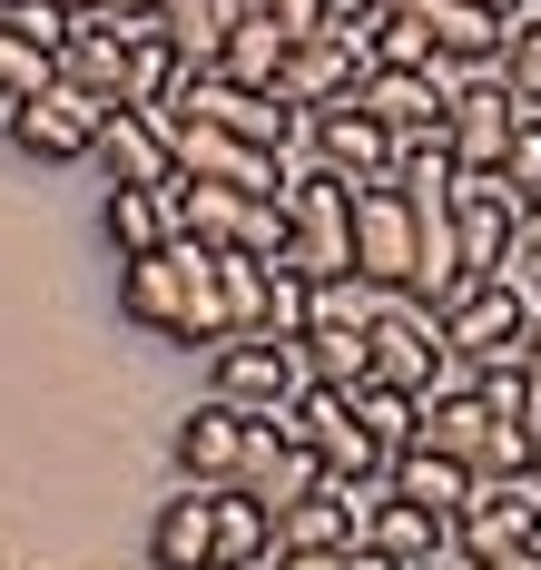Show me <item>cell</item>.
I'll list each match as a JSON object with an SVG mask.
<instances>
[{
	"mask_svg": "<svg viewBox=\"0 0 541 570\" xmlns=\"http://www.w3.org/2000/svg\"><path fill=\"white\" fill-rule=\"evenodd\" d=\"M355 276L384 285V295H414V207L394 177L355 187Z\"/></svg>",
	"mask_w": 541,
	"mask_h": 570,
	"instance_id": "11",
	"label": "cell"
},
{
	"mask_svg": "<svg viewBox=\"0 0 541 570\" xmlns=\"http://www.w3.org/2000/svg\"><path fill=\"white\" fill-rule=\"evenodd\" d=\"M60 10H69V20H79V10H119V0H60Z\"/></svg>",
	"mask_w": 541,
	"mask_h": 570,
	"instance_id": "43",
	"label": "cell"
},
{
	"mask_svg": "<svg viewBox=\"0 0 541 570\" xmlns=\"http://www.w3.org/2000/svg\"><path fill=\"white\" fill-rule=\"evenodd\" d=\"M168 109L217 118L227 138H246V148H276V158H296V138H305V109L286 99V89H237V79H217V69H187V89L168 99ZM168 109H158V118H168Z\"/></svg>",
	"mask_w": 541,
	"mask_h": 570,
	"instance_id": "4",
	"label": "cell"
},
{
	"mask_svg": "<svg viewBox=\"0 0 541 570\" xmlns=\"http://www.w3.org/2000/svg\"><path fill=\"white\" fill-rule=\"evenodd\" d=\"M50 79H60V59L40 50V40H20V30H10V20H0V99H10V109H20V99H40V89H50Z\"/></svg>",
	"mask_w": 541,
	"mask_h": 570,
	"instance_id": "32",
	"label": "cell"
},
{
	"mask_svg": "<svg viewBox=\"0 0 541 570\" xmlns=\"http://www.w3.org/2000/svg\"><path fill=\"white\" fill-rule=\"evenodd\" d=\"M99 227H109L119 256H158V246H168V187H109Z\"/></svg>",
	"mask_w": 541,
	"mask_h": 570,
	"instance_id": "25",
	"label": "cell"
},
{
	"mask_svg": "<svg viewBox=\"0 0 541 570\" xmlns=\"http://www.w3.org/2000/svg\"><path fill=\"white\" fill-rule=\"evenodd\" d=\"M384 482H394L404 502H423V512L463 521V502H473V482H482V472H463V462H443V453H423V443H404V453L384 462Z\"/></svg>",
	"mask_w": 541,
	"mask_h": 570,
	"instance_id": "22",
	"label": "cell"
},
{
	"mask_svg": "<svg viewBox=\"0 0 541 570\" xmlns=\"http://www.w3.org/2000/svg\"><path fill=\"white\" fill-rule=\"evenodd\" d=\"M364 364H374V384H394V394H414V403L473 384V364H453L443 315H433L423 295H384V305H374V325H364Z\"/></svg>",
	"mask_w": 541,
	"mask_h": 570,
	"instance_id": "1",
	"label": "cell"
},
{
	"mask_svg": "<svg viewBox=\"0 0 541 570\" xmlns=\"http://www.w3.org/2000/svg\"><path fill=\"white\" fill-rule=\"evenodd\" d=\"M168 148H178V177H207V187H237V197H286V158L276 148H246L217 118L168 109Z\"/></svg>",
	"mask_w": 541,
	"mask_h": 570,
	"instance_id": "7",
	"label": "cell"
},
{
	"mask_svg": "<svg viewBox=\"0 0 541 570\" xmlns=\"http://www.w3.org/2000/svg\"><path fill=\"white\" fill-rule=\"evenodd\" d=\"M266 10H276V30H286V40H315V30H335V10H325V0H266Z\"/></svg>",
	"mask_w": 541,
	"mask_h": 570,
	"instance_id": "36",
	"label": "cell"
},
{
	"mask_svg": "<svg viewBox=\"0 0 541 570\" xmlns=\"http://www.w3.org/2000/svg\"><path fill=\"white\" fill-rule=\"evenodd\" d=\"M237 256H256V266H276V256H286V197H246Z\"/></svg>",
	"mask_w": 541,
	"mask_h": 570,
	"instance_id": "33",
	"label": "cell"
},
{
	"mask_svg": "<svg viewBox=\"0 0 541 570\" xmlns=\"http://www.w3.org/2000/svg\"><path fill=\"white\" fill-rule=\"evenodd\" d=\"M374 69L355 40V20H335V30H315V40H296L286 50V69H276V89L296 99V109H335V99H355V79Z\"/></svg>",
	"mask_w": 541,
	"mask_h": 570,
	"instance_id": "13",
	"label": "cell"
},
{
	"mask_svg": "<svg viewBox=\"0 0 541 570\" xmlns=\"http://www.w3.org/2000/svg\"><path fill=\"white\" fill-rule=\"evenodd\" d=\"M237 217H246V197L237 187H207V177H168V236H187V246H237Z\"/></svg>",
	"mask_w": 541,
	"mask_h": 570,
	"instance_id": "21",
	"label": "cell"
},
{
	"mask_svg": "<svg viewBox=\"0 0 541 570\" xmlns=\"http://www.w3.org/2000/svg\"><path fill=\"white\" fill-rule=\"evenodd\" d=\"M522 325H532V305L512 295V285H463L453 305H443V344H453V364H522Z\"/></svg>",
	"mask_w": 541,
	"mask_h": 570,
	"instance_id": "10",
	"label": "cell"
},
{
	"mask_svg": "<svg viewBox=\"0 0 541 570\" xmlns=\"http://www.w3.org/2000/svg\"><path fill=\"white\" fill-rule=\"evenodd\" d=\"M217 561V482H178L148 512V570H207Z\"/></svg>",
	"mask_w": 541,
	"mask_h": 570,
	"instance_id": "16",
	"label": "cell"
},
{
	"mask_svg": "<svg viewBox=\"0 0 541 570\" xmlns=\"http://www.w3.org/2000/svg\"><path fill=\"white\" fill-rule=\"evenodd\" d=\"M60 79L99 89V99H128V10H79V20H69Z\"/></svg>",
	"mask_w": 541,
	"mask_h": 570,
	"instance_id": "17",
	"label": "cell"
},
{
	"mask_svg": "<svg viewBox=\"0 0 541 570\" xmlns=\"http://www.w3.org/2000/svg\"><path fill=\"white\" fill-rule=\"evenodd\" d=\"M492 79H502L512 99H532V109H541V0L512 20V30H502V50H492Z\"/></svg>",
	"mask_w": 541,
	"mask_h": 570,
	"instance_id": "29",
	"label": "cell"
},
{
	"mask_svg": "<svg viewBox=\"0 0 541 570\" xmlns=\"http://www.w3.org/2000/svg\"><path fill=\"white\" fill-rule=\"evenodd\" d=\"M119 315L138 325V335H158V344L207 354V335H197V305H187V246H178V236H168L158 256H119Z\"/></svg>",
	"mask_w": 541,
	"mask_h": 570,
	"instance_id": "6",
	"label": "cell"
},
{
	"mask_svg": "<svg viewBox=\"0 0 541 570\" xmlns=\"http://www.w3.org/2000/svg\"><path fill=\"white\" fill-rule=\"evenodd\" d=\"M0 118H10V99H0Z\"/></svg>",
	"mask_w": 541,
	"mask_h": 570,
	"instance_id": "45",
	"label": "cell"
},
{
	"mask_svg": "<svg viewBox=\"0 0 541 570\" xmlns=\"http://www.w3.org/2000/svg\"><path fill=\"white\" fill-rule=\"evenodd\" d=\"M296 158H315V168L345 177V187H374V177H394V128L364 109V99H335V109H305Z\"/></svg>",
	"mask_w": 541,
	"mask_h": 570,
	"instance_id": "9",
	"label": "cell"
},
{
	"mask_svg": "<svg viewBox=\"0 0 541 570\" xmlns=\"http://www.w3.org/2000/svg\"><path fill=\"white\" fill-rule=\"evenodd\" d=\"M345 403H355V423L384 443V453H404V443H414V423H423V403H414V394H394V384H374V374H364Z\"/></svg>",
	"mask_w": 541,
	"mask_h": 570,
	"instance_id": "28",
	"label": "cell"
},
{
	"mask_svg": "<svg viewBox=\"0 0 541 570\" xmlns=\"http://www.w3.org/2000/svg\"><path fill=\"white\" fill-rule=\"evenodd\" d=\"M296 354H305V384H325V394H355L364 374V335H296Z\"/></svg>",
	"mask_w": 541,
	"mask_h": 570,
	"instance_id": "30",
	"label": "cell"
},
{
	"mask_svg": "<svg viewBox=\"0 0 541 570\" xmlns=\"http://www.w3.org/2000/svg\"><path fill=\"white\" fill-rule=\"evenodd\" d=\"M355 99L394 138H423V128H443V109H453V89H443V69H364L355 79Z\"/></svg>",
	"mask_w": 541,
	"mask_h": 570,
	"instance_id": "18",
	"label": "cell"
},
{
	"mask_svg": "<svg viewBox=\"0 0 541 570\" xmlns=\"http://www.w3.org/2000/svg\"><path fill=\"white\" fill-rule=\"evenodd\" d=\"M207 570H237V561H207Z\"/></svg>",
	"mask_w": 541,
	"mask_h": 570,
	"instance_id": "44",
	"label": "cell"
},
{
	"mask_svg": "<svg viewBox=\"0 0 541 570\" xmlns=\"http://www.w3.org/2000/svg\"><path fill=\"white\" fill-rule=\"evenodd\" d=\"M89 168L109 177V187H168V177H178L168 118H158V109H109V118H99V148H89Z\"/></svg>",
	"mask_w": 541,
	"mask_h": 570,
	"instance_id": "14",
	"label": "cell"
},
{
	"mask_svg": "<svg viewBox=\"0 0 541 570\" xmlns=\"http://www.w3.org/2000/svg\"><path fill=\"white\" fill-rule=\"evenodd\" d=\"M109 109H119V99H99V89H79V79H50L40 99H20L0 128H10V138H20V158H40V168H89L99 118H109Z\"/></svg>",
	"mask_w": 541,
	"mask_h": 570,
	"instance_id": "5",
	"label": "cell"
},
{
	"mask_svg": "<svg viewBox=\"0 0 541 570\" xmlns=\"http://www.w3.org/2000/svg\"><path fill=\"white\" fill-rule=\"evenodd\" d=\"M492 177H502V187H522V197H541V109L512 128V148H502V168H492Z\"/></svg>",
	"mask_w": 541,
	"mask_h": 570,
	"instance_id": "35",
	"label": "cell"
},
{
	"mask_svg": "<svg viewBox=\"0 0 541 570\" xmlns=\"http://www.w3.org/2000/svg\"><path fill=\"white\" fill-rule=\"evenodd\" d=\"M217 325L227 335H266V266L237 256V246H217Z\"/></svg>",
	"mask_w": 541,
	"mask_h": 570,
	"instance_id": "27",
	"label": "cell"
},
{
	"mask_svg": "<svg viewBox=\"0 0 541 570\" xmlns=\"http://www.w3.org/2000/svg\"><path fill=\"white\" fill-rule=\"evenodd\" d=\"M305 276H345L355 266V187L325 177L315 158H286V256Z\"/></svg>",
	"mask_w": 541,
	"mask_h": 570,
	"instance_id": "2",
	"label": "cell"
},
{
	"mask_svg": "<svg viewBox=\"0 0 541 570\" xmlns=\"http://www.w3.org/2000/svg\"><path fill=\"white\" fill-rule=\"evenodd\" d=\"M522 443H532V472H541V394H532V413H522Z\"/></svg>",
	"mask_w": 541,
	"mask_h": 570,
	"instance_id": "39",
	"label": "cell"
},
{
	"mask_svg": "<svg viewBox=\"0 0 541 570\" xmlns=\"http://www.w3.org/2000/svg\"><path fill=\"white\" fill-rule=\"evenodd\" d=\"M286 50H296V40L276 30V10H266V0H246V10H237V30L217 40V79H237V89H276Z\"/></svg>",
	"mask_w": 541,
	"mask_h": 570,
	"instance_id": "20",
	"label": "cell"
},
{
	"mask_svg": "<svg viewBox=\"0 0 541 570\" xmlns=\"http://www.w3.org/2000/svg\"><path fill=\"white\" fill-rule=\"evenodd\" d=\"M305 295H315L305 266H266V335H305Z\"/></svg>",
	"mask_w": 541,
	"mask_h": 570,
	"instance_id": "34",
	"label": "cell"
},
{
	"mask_svg": "<svg viewBox=\"0 0 541 570\" xmlns=\"http://www.w3.org/2000/svg\"><path fill=\"white\" fill-rule=\"evenodd\" d=\"M522 541H541V472L532 462L522 472H482L463 521H453V551L463 561H492V551H522Z\"/></svg>",
	"mask_w": 541,
	"mask_h": 570,
	"instance_id": "8",
	"label": "cell"
},
{
	"mask_svg": "<svg viewBox=\"0 0 541 570\" xmlns=\"http://www.w3.org/2000/svg\"><path fill=\"white\" fill-rule=\"evenodd\" d=\"M325 541H345V502L335 492H305L276 512V551H325Z\"/></svg>",
	"mask_w": 541,
	"mask_h": 570,
	"instance_id": "31",
	"label": "cell"
},
{
	"mask_svg": "<svg viewBox=\"0 0 541 570\" xmlns=\"http://www.w3.org/2000/svg\"><path fill=\"white\" fill-rule=\"evenodd\" d=\"M522 187H502L492 168H453V227H463V266H473V285L502 266V246H512V227H522Z\"/></svg>",
	"mask_w": 541,
	"mask_h": 570,
	"instance_id": "12",
	"label": "cell"
},
{
	"mask_svg": "<svg viewBox=\"0 0 541 570\" xmlns=\"http://www.w3.org/2000/svg\"><path fill=\"white\" fill-rule=\"evenodd\" d=\"M414 570H473V561H463V551H433V561H414Z\"/></svg>",
	"mask_w": 541,
	"mask_h": 570,
	"instance_id": "41",
	"label": "cell"
},
{
	"mask_svg": "<svg viewBox=\"0 0 541 570\" xmlns=\"http://www.w3.org/2000/svg\"><path fill=\"white\" fill-rule=\"evenodd\" d=\"M522 374L541 384V305H532V325H522Z\"/></svg>",
	"mask_w": 541,
	"mask_h": 570,
	"instance_id": "38",
	"label": "cell"
},
{
	"mask_svg": "<svg viewBox=\"0 0 541 570\" xmlns=\"http://www.w3.org/2000/svg\"><path fill=\"white\" fill-rule=\"evenodd\" d=\"M473 10H492V20H502V30H512V20H522V10H532V0H473Z\"/></svg>",
	"mask_w": 541,
	"mask_h": 570,
	"instance_id": "40",
	"label": "cell"
},
{
	"mask_svg": "<svg viewBox=\"0 0 541 570\" xmlns=\"http://www.w3.org/2000/svg\"><path fill=\"white\" fill-rule=\"evenodd\" d=\"M305 384V354L296 335H217L207 344V394L237 403L246 423H266V413H286Z\"/></svg>",
	"mask_w": 541,
	"mask_h": 570,
	"instance_id": "3",
	"label": "cell"
},
{
	"mask_svg": "<svg viewBox=\"0 0 541 570\" xmlns=\"http://www.w3.org/2000/svg\"><path fill=\"white\" fill-rule=\"evenodd\" d=\"M246 423L237 403H217V394H197L178 413V433H168V462H178V482H237V462H246Z\"/></svg>",
	"mask_w": 541,
	"mask_h": 570,
	"instance_id": "15",
	"label": "cell"
},
{
	"mask_svg": "<svg viewBox=\"0 0 541 570\" xmlns=\"http://www.w3.org/2000/svg\"><path fill=\"white\" fill-rule=\"evenodd\" d=\"M237 10L246 0H148V20L187 50V69H217V40L237 30Z\"/></svg>",
	"mask_w": 541,
	"mask_h": 570,
	"instance_id": "24",
	"label": "cell"
},
{
	"mask_svg": "<svg viewBox=\"0 0 541 570\" xmlns=\"http://www.w3.org/2000/svg\"><path fill=\"white\" fill-rule=\"evenodd\" d=\"M237 492H256L266 512H286L305 492H325V472H315V453H296L276 423H256V433H246V462H237Z\"/></svg>",
	"mask_w": 541,
	"mask_h": 570,
	"instance_id": "19",
	"label": "cell"
},
{
	"mask_svg": "<svg viewBox=\"0 0 541 570\" xmlns=\"http://www.w3.org/2000/svg\"><path fill=\"white\" fill-rule=\"evenodd\" d=\"M217 561H237V570L276 561V512L256 492H237V482H217Z\"/></svg>",
	"mask_w": 541,
	"mask_h": 570,
	"instance_id": "23",
	"label": "cell"
},
{
	"mask_svg": "<svg viewBox=\"0 0 541 570\" xmlns=\"http://www.w3.org/2000/svg\"><path fill=\"white\" fill-rule=\"evenodd\" d=\"M374 305H384V285H364L355 266H345V276H315V295H305V335H364Z\"/></svg>",
	"mask_w": 541,
	"mask_h": 570,
	"instance_id": "26",
	"label": "cell"
},
{
	"mask_svg": "<svg viewBox=\"0 0 541 570\" xmlns=\"http://www.w3.org/2000/svg\"><path fill=\"white\" fill-rule=\"evenodd\" d=\"M473 570H541V541H522V551H492V561H473Z\"/></svg>",
	"mask_w": 541,
	"mask_h": 570,
	"instance_id": "37",
	"label": "cell"
},
{
	"mask_svg": "<svg viewBox=\"0 0 541 570\" xmlns=\"http://www.w3.org/2000/svg\"><path fill=\"white\" fill-rule=\"evenodd\" d=\"M325 10H335V20H364V10H374V0H325Z\"/></svg>",
	"mask_w": 541,
	"mask_h": 570,
	"instance_id": "42",
	"label": "cell"
}]
</instances>
